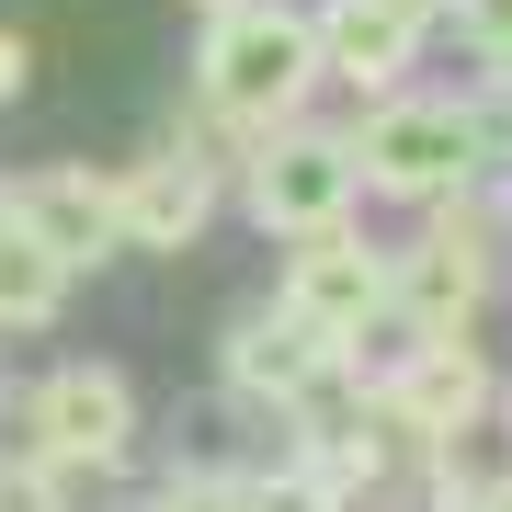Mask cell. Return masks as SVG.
Segmentation results:
<instances>
[{
	"label": "cell",
	"mask_w": 512,
	"mask_h": 512,
	"mask_svg": "<svg viewBox=\"0 0 512 512\" xmlns=\"http://www.w3.org/2000/svg\"><path fill=\"white\" fill-rule=\"evenodd\" d=\"M308 80H319V23L296 12V0H228V12H205V46H194L205 114H228V126H285V114L308 103Z\"/></svg>",
	"instance_id": "1"
},
{
	"label": "cell",
	"mask_w": 512,
	"mask_h": 512,
	"mask_svg": "<svg viewBox=\"0 0 512 512\" xmlns=\"http://www.w3.org/2000/svg\"><path fill=\"white\" fill-rule=\"evenodd\" d=\"M478 148H490L478 103L399 92V103H376L365 126H353V183H365V194H399V205H444V194L478 183Z\"/></svg>",
	"instance_id": "2"
},
{
	"label": "cell",
	"mask_w": 512,
	"mask_h": 512,
	"mask_svg": "<svg viewBox=\"0 0 512 512\" xmlns=\"http://www.w3.org/2000/svg\"><path fill=\"white\" fill-rule=\"evenodd\" d=\"M239 194H251V217L274 239H319V228H353V137L330 126H274L251 148V171H239Z\"/></svg>",
	"instance_id": "3"
},
{
	"label": "cell",
	"mask_w": 512,
	"mask_h": 512,
	"mask_svg": "<svg viewBox=\"0 0 512 512\" xmlns=\"http://www.w3.org/2000/svg\"><path fill=\"white\" fill-rule=\"evenodd\" d=\"M478 296H490V228H478L467 194H444L433 228L410 239V262H387V308H399L421 342H467Z\"/></svg>",
	"instance_id": "4"
},
{
	"label": "cell",
	"mask_w": 512,
	"mask_h": 512,
	"mask_svg": "<svg viewBox=\"0 0 512 512\" xmlns=\"http://www.w3.org/2000/svg\"><path fill=\"white\" fill-rule=\"evenodd\" d=\"M23 456H46L57 478H103V467H126V444H137V387L114 376V365H57L35 399H23Z\"/></svg>",
	"instance_id": "5"
},
{
	"label": "cell",
	"mask_w": 512,
	"mask_h": 512,
	"mask_svg": "<svg viewBox=\"0 0 512 512\" xmlns=\"http://www.w3.org/2000/svg\"><path fill=\"white\" fill-rule=\"evenodd\" d=\"M490 410V365L467 342H410V365L376 376V433L410 444V456H456Z\"/></svg>",
	"instance_id": "6"
},
{
	"label": "cell",
	"mask_w": 512,
	"mask_h": 512,
	"mask_svg": "<svg viewBox=\"0 0 512 512\" xmlns=\"http://www.w3.org/2000/svg\"><path fill=\"white\" fill-rule=\"evenodd\" d=\"M274 308L308 330V342L330 353H353L365 330L387 319V251H365L353 228H319V239H296V262H285V296Z\"/></svg>",
	"instance_id": "7"
},
{
	"label": "cell",
	"mask_w": 512,
	"mask_h": 512,
	"mask_svg": "<svg viewBox=\"0 0 512 512\" xmlns=\"http://www.w3.org/2000/svg\"><path fill=\"white\" fill-rule=\"evenodd\" d=\"M12 194V217L46 239L69 274H92V262L126 251V217H114V171H80V160H57V171H23V183H0Z\"/></svg>",
	"instance_id": "8"
},
{
	"label": "cell",
	"mask_w": 512,
	"mask_h": 512,
	"mask_svg": "<svg viewBox=\"0 0 512 512\" xmlns=\"http://www.w3.org/2000/svg\"><path fill=\"white\" fill-rule=\"evenodd\" d=\"M308 23H319V69H342L353 92H387L433 35V0H319Z\"/></svg>",
	"instance_id": "9"
},
{
	"label": "cell",
	"mask_w": 512,
	"mask_h": 512,
	"mask_svg": "<svg viewBox=\"0 0 512 512\" xmlns=\"http://www.w3.org/2000/svg\"><path fill=\"white\" fill-rule=\"evenodd\" d=\"M114 217H126L137 251H194L205 217H217V171L194 148H148L137 171H114Z\"/></svg>",
	"instance_id": "10"
},
{
	"label": "cell",
	"mask_w": 512,
	"mask_h": 512,
	"mask_svg": "<svg viewBox=\"0 0 512 512\" xmlns=\"http://www.w3.org/2000/svg\"><path fill=\"white\" fill-rule=\"evenodd\" d=\"M330 365H342V353H330V342H308V330H296L285 308L228 330V387H239V399H274V410H296V399H319V387H330Z\"/></svg>",
	"instance_id": "11"
},
{
	"label": "cell",
	"mask_w": 512,
	"mask_h": 512,
	"mask_svg": "<svg viewBox=\"0 0 512 512\" xmlns=\"http://www.w3.org/2000/svg\"><path fill=\"white\" fill-rule=\"evenodd\" d=\"M57 308H69V262H57L46 239L12 217V194H0V330H46Z\"/></svg>",
	"instance_id": "12"
},
{
	"label": "cell",
	"mask_w": 512,
	"mask_h": 512,
	"mask_svg": "<svg viewBox=\"0 0 512 512\" xmlns=\"http://www.w3.org/2000/svg\"><path fill=\"white\" fill-rule=\"evenodd\" d=\"M0 512H69V478L46 456H0Z\"/></svg>",
	"instance_id": "13"
},
{
	"label": "cell",
	"mask_w": 512,
	"mask_h": 512,
	"mask_svg": "<svg viewBox=\"0 0 512 512\" xmlns=\"http://www.w3.org/2000/svg\"><path fill=\"white\" fill-rule=\"evenodd\" d=\"M239 512H330V501H319L296 467H274V478H239Z\"/></svg>",
	"instance_id": "14"
},
{
	"label": "cell",
	"mask_w": 512,
	"mask_h": 512,
	"mask_svg": "<svg viewBox=\"0 0 512 512\" xmlns=\"http://www.w3.org/2000/svg\"><path fill=\"white\" fill-rule=\"evenodd\" d=\"M148 512H239V478H205V467H194V478H171Z\"/></svg>",
	"instance_id": "15"
},
{
	"label": "cell",
	"mask_w": 512,
	"mask_h": 512,
	"mask_svg": "<svg viewBox=\"0 0 512 512\" xmlns=\"http://www.w3.org/2000/svg\"><path fill=\"white\" fill-rule=\"evenodd\" d=\"M456 23L490 46V69H512V0H456Z\"/></svg>",
	"instance_id": "16"
},
{
	"label": "cell",
	"mask_w": 512,
	"mask_h": 512,
	"mask_svg": "<svg viewBox=\"0 0 512 512\" xmlns=\"http://www.w3.org/2000/svg\"><path fill=\"white\" fill-rule=\"evenodd\" d=\"M23 80H35V46H23L12 23H0V103H23Z\"/></svg>",
	"instance_id": "17"
},
{
	"label": "cell",
	"mask_w": 512,
	"mask_h": 512,
	"mask_svg": "<svg viewBox=\"0 0 512 512\" xmlns=\"http://www.w3.org/2000/svg\"><path fill=\"white\" fill-rule=\"evenodd\" d=\"M467 512H512V478H490V490H467Z\"/></svg>",
	"instance_id": "18"
},
{
	"label": "cell",
	"mask_w": 512,
	"mask_h": 512,
	"mask_svg": "<svg viewBox=\"0 0 512 512\" xmlns=\"http://www.w3.org/2000/svg\"><path fill=\"white\" fill-rule=\"evenodd\" d=\"M194 12H228V0H194Z\"/></svg>",
	"instance_id": "19"
},
{
	"label": "cell",
	"mask_w": 512,
	"mask_h": 512,
	"mask_svg": "<svg viewBox=\"0 0 512 512\" xmlns=\"http://www.w3.org/2000/svg\"><path fill=\"white\" fill-rule=\"evenodd\" d=\"M0 410H12V387H0Z\"/></svg>",
	"instance_id": "20"
},
{
	"label": "cell",
	"mask_w": 512,
	"mask_h": 512,
	"mask_svg": "<svg viewBox=\"0 0 512 512\" xmlns=\"http://www.w3.org/2000/svg\"><path fill=\"white\" fill-rule=\"evenodd\" d=\"M501 421H512V399H501Z\"/></svg>",
	"instance_id": "21"
}]
</instances>
